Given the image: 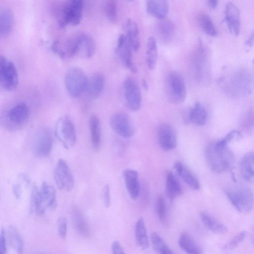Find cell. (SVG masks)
I'll return each mask as SVG.
<instances>
[{
    "mask_svg": "<svg viewBox=\"0 0 254 254\" xmlns=\"http://www.w3.org/2000/svg\"><path fill=\"white\" fill-rule=\"evenodd\" d=\"M191 69L197 83L206 85L210 82L211 73L209 51L201 39H198L193 53Z\"/></svg>",
    "mask_w": 254,
    "mask_h": 254,
    "instance_id": "obj_1",
    "label": "cell"
},
{
    "mask_svg": "<svg viewBox=\"0 0 254 254\" xmlns=\"http://www.w3.org/2000/svg\"><path fill=\"white\" fill-rule=\"evenodd\" d=\"M205 157L211 170L222 173L231 169L234 164L235 158L228 147H221L216 143H210L205 148Z\"/></svg>",
    "mask_w": 254,
    "mask_h": 254,
    "instance_id": "obj_2",
    "label": "cell"
},
{
    "mask_svg": "<svg viewBox=\"0 0 254 254\" xmlns=\"http://www.w3.org/2000/svg\"><path fill=\"white\" fill-rule=\"evenodd\" d=\"M223 80L225 91L231 95H247L252 92V76L246 69H237L226 78V81Z\"/></svg>",
    "mask_w": 254,
    "mask_h": 254,
    "instance_id": "obj_3",
    "label": "cell"
},
{
    "mask_svg": "<svg viewBox=\"0 0 254 254\" xmlns=\"http://www.w3.org/2000/svg\"><path fill=\"white\" fill-rule=\"evenodd\" d=\"M83 1L81 0H71L65 1L58 11V23L64 28L68 24L78 25L81 20Z\"/></svg>",
    "mask_w": 254,
    "mask_h": 254,
    "instance_id": "obj_4",
    "label": "cell"
},
{
    "mask_svg": "<svg viewBox=\"0 0 254 254\" xmlns=\"http://www.w3.org/2000/svg\"><path fill=\"white\" fill-rule=\"evenodd\" d=\"M29 116L27 105L21 102L12 107L4 116L0 117V125L8 130H16L23 127Z\"/></svg>",
    "mask_w": 254,
    "mask_h": 254,
    "instance_id": "obj_5",
    "label": "cell"
},
{
    "mask_svg": "<svg viewBox=\"0 0 254 254\" xmlns=\"http://www.w3.org/2000/svg\"><path fill=\"white\" fill-rule=\"evenodd\" d=\"M166 89L167 96L173 103H182L187 97V88L182 74L177 71H170L166 76Z\"/></svg>",
    "mask_w": 254,
    "mask_h": 254,
    "instance_id": "obj_6",
    "label": "cell"
},
{
    "mask_svg": "<svg viewBox=\"0 0 254 254\" xmlns=\"http://www.w3.org/2000/svg\"><path fill=\"white\" fill-rule=\"evenodd\" d=\"M88 77L78 67H71L66 72L64 84L68 94L73 98L79 97L86 91Z\"/></svg>",
    "mask_w": 254,
    "mask_h": 254,
    "instance_id": "obj_7",
    "label": "cell"
},
{
    "mask_svg": "<svg viewBox=\"0 0 254 254\" xmlns=\"http://www.w3.org/2000/svg\"><path fill=\"white\" fill-rule=\"evenodd\" d=\"M0 84L5 90H15L18 84V75L13 62L0 56Z\"/></svg>",
    "mask_w": 254,
    "mask_h": 254,
    "instance_id": "obj_8",
    "label": "cell"
},
{
    "mask_svg": "<svg viewBox=\"0 0 254 254\" xmlns=\"http://www.w3.org/2000/svg\"><path fill=\"white\" fill-rule=\"evenodd\" d=\"M56 135L64 147L69 149L76 141V135L74 124L67 116L60 118L56 125Z\"/></svg>",
    "mask_w": 254,
    "mask_h": 254,
    "instance_id": "obj_9",
    "label": "cell"
},
{
    "mask_svg": "<svg viewBox=\"0 0 254 254\" xmlns=\"http://www.w3.org/2000/svg\"><path fill=\"white\" fill-rule=\"evenodd\" d=\"M228 198L241 212H248L253 208L254 197L253 192L246 188L230 189L226 191Z\"/></svg>",
    "mask_w": 254,
    "mask_h": 254,
    "instance_id": "obj_10",
    "label": "cell"
},
{
    "mask_svg": "<svg viewBox=\"0 0 254 254\" xmlns=\"http://www.w3.org/2000/svg\"><path fill=\"white\" fill-rule=\"evenodd\" d=\"M53 144V138L51 130L47 127H42L36 132L33 139V153L39 157H46L50 154Z\"/></svg>",
    "mask_w": 254,
    "mask_h": 254,
    "instance_id": "obj_11",
    "label": "cell"
},
{
    "mask_svg": "<svg viewBox=\"0 0 254 254\" xmlns=\"http://www.w3.org/2000/svg\"><path fill=\"white\" fill-rule=\"evenodd\" d=\"M125 102L132 111L138 110L141 105V95L137 82L131 77L125 79L123 84Z\"/></svg>",
    "mask_w": 254,
    "mask_h": 254,
    "instance_id": "obj_12",
    "label": "cell"
},
{
    "mask_svg": "<svg viewBox=\"0 0 254 254\" xmlns=\"http://www.w3.org/2000/svg\"><path fill=\"white\" fill-rule=\"evenodd\" d=\"M54 178L58 188L69 191L74 187V180L72 172L66 161L60 159L54 171Z\"/></svg>",
    "mask_w": 254,
    "mask_h": 254,
    "instance_id": "obj_13",
    "label": "cell"
},
{
    "mask_svg": "<svg viewBox=\"0 0 254 254\" xmlns=\"http://www.w3.org/2000/svg\"><path fill=\"white\" fill-rule=\"evenodd\" d=\"M110 125L113 130L124 138L132 136L135 128L128 116L123 113L114 114L110 120Z\"/></svg>",
    "mask_w": 254,
    "mask_h": 254,
    "instance_id": "obj_14",
    "label": "cell"
},
{
    "mask_svg": "<svg viewBox=\"0 0 254 254\" xmlns=\"http://www.w3.org/2000/svg\"><path fill=\"white\" fill-rule=\"evenodd\" d=\"M132 51L126 36L120 35L118 39L116 52L124 66L132 73H135L137 68L133 61Z\"/></svg>",
    "mask_w": 254,
    "mask_h": 254,
    "instance_id": "obj_15",
    "label": "cell"
},
{
    "mask_svg": "<svg viewBox=\"0 0 254 254\" xmlns=\"http://www.w3.org/2000/svg\"><path fill=\"white\" fill-rule=\"evenodd\" d=\"M157 139L159 146L165 151L174 149L177 144L176 131L171 125L168 124H163L159 127Z\"/></svg>",
    "mask_w": 254,
    "mask_h": 254,
    "instance_id": "obj_16",
    "label": "cell"
},
{
    "mask_svg": "<svg viewBox=\"0 0 254 254\" xmlns=\"http://www.w3.org/2000/svg\"><path fill=\"white\" fill-rule=\"evenodd\" d=\"M224 19L230 33L238 36L241 29V15L239 8L234 3L228 2L226 4Z\"/></svg>",
    "mask_w": 254,
    "mask_h": 254,
    "instance_id": "obj_17",
    "label": "cell"
},
{
    "mask_svg": "<svg viewBox=\"0 0 254 254\" xmlns=\"http://www.w3.org/2000/svg\"><path fill=\"white\" fill-rule=\"evenodd\" d=\"M123 175L128 194L132 199H136L140 190L137 172L132 169H127L123 171Z\"/></svg>",
    "mask_w": 254,
    "mask_h": 254,
    "instance_id": "obj_18",
    "label": "cell"
},
{
    "mask_svg": "<svg viewBox=\"0 0 254 254\" xmlns=\"http://www.w3.org/2000/svg\"><path fill=\"white\" fill-rule=\"evenodd\" d=\"M146 11L152 16L162 20L166 18L169 10V4L166 0H149L146 3Z\"/></svg>",
    "mask_w": 254,
    "mask_h": 254,
    "instance_id": "obj_19",
    "label": "cell"
},
{
    "mask_svg": "<svg viewBox=\"0 0 254 254\" xmlns=\"http://www.w3.org/2000/svg\"><path fill=\"white\" fill-rule=\"evenodd\" d=\"M72 222L75 230L81 236L87 238L90 235L89 226L80 210L74 207L72 210Z\"/></svg>",
    "mask_w": 254,
    "mask_h": 254,
    "instance_id": "obj_20",
    "label": "cell"
},
{
    "mask_svg": "<svg viewBox=\"0 0 254 254\" xmlns=\"http://www.w3.org/2000/svg\"><path fill=\"white\" fill-rule=\"evenodd\" d=\"M104 86L105 77L103 74L97 72L88 78L86 91L90 97L96 98L101 94Z\"/></svg>",
    "mask_w": 254,
    "mask_h": 254,
    "instance_id": "obj_21",
    "label": "cell"
},
{
    "mask_svg": "<svg viewBox=\"0 0 254 254\" xmlns=\"http://www.w3.org/2000/svg\"><path fill=\"white\" fill-rule=\"evenodd\" d=\"M175 25L169 19L160 20L156 26V32L159 38L163 43H168L172 40L175 32Z\"/></svg>",
    "mask_w": 254,
    "mask_h": 254,
    "instance_id": "obj_22",
    "label": "cell"
},
{
    "mask_svg": "<svg viewBox=\"0 0 254 254\" xmlns=\"http://www.w3.org/2000/svg\"><path fill=\"white\" fill-rule=\"evenodd\" d=\"M14 25V16L8 8L0 6V38L7 36Z\"/></svg>",
    "mask_w": 254,
    "mask_h": 254,
    "instance_id": "obj_23",
    "label": "cell"
},
{
    "mask_svg": "<svg viewBox=\"0 0 254 254\" xmlns=\"http://www.w3.org/2000/svg\"><path fill=\"white\" fill-rule=\"evenodd\" d=\"M174 168L181 179L192 189L198 190L200 189V184L194 174L182 162H176Z\"/></svg>",
    "mask_w": 254,
    "mask_h": 254,
    "instance_id": "obj_24",
    "label": "cell"
},
{
    "mask_svg": "<svg viewBox=\"0 0 254 254\" xmlns=\"http://www.w3.org/2000/svg\"><path fill=\"white\" fill-rule=\"evenodd\" d=\"M126 38L132 50L135 52L139 49L140 43L139 29L137 23L132 19H127L125 25Z\"/></svg>",
    "mask_w": 254,
    "mask_h": 254,
    "instance_id": "obj_25",
    "label": "cell"
},
{
    "mask_svg": "<svg viewBox=\"0 0 254 254\" xmlns=\"http://www.w3.org/2000/svg\"><path fill=\"white\" fill-rule=\"evenodd\" d=\"M240 169L242 176L247 182H253L254 178V154L250 152L242 158Z\"/></svg>",
    "mask_w": 254,
    "mask_h": 254,
    "instance_id": "obj_26",
    "label": "cell"
},
{
    "mask_svg": "<svg viewBox=\"0 0 254 254\" xmlns=\"http://www.w3.org/2000/svg\"><path fill=\"white\" fill-rule=\"evenodd\" d=\"M40 191L46 209H55L57 205V202L54 187L47 182L44 181L41 184Z\"/></svg>",
    "mask_w": 254,
    "mask_h": 254,
    "instance_id": "obj_27",
    "label": "cell"
},
{
    "mask_svg": "<svg viewBox=\"0 0 254 254\" xmlns=\"http://www.w3.org/2000/svg\"><path fill=\"white\" fill-rule=\"evenodd\" d=\"M183 193L181 185L176 175L172 171L169 172L166 179V194L173 201Z\"/></svg>",
    "mask_w": 254,
    "mask_h": 254,
    "instance_id": "obj_28",
    "label": "cell"
},
{
    "mask_svg": "<svg viewBox=\"0 0 254 254\" xmlns=\"http://www.w3.org/2000/svg\"><path fill=\"white\" fill-rule=\"evenodd\" d=\"M135 238L137 245L142 250L149 247V239L144 219L139 218L136 222L134 228Z\"/></svg>",
    "mask_w": 254,
    "mask_h": 254,
    "instance_id": "obj_29",
    "label": "cell"
},
{
    "mask_svg": "<svg viewBox=\"0 0 254 254\" xmlns=\"http://www.w3.org/2000/svg\"><path fill=\"white\" fill-rule=\"evenodd\" d=\"M207 112L200 102L195 103L189 114V121L197 126H204L206 122Z\"/></svg>",
    "mask_w": 254,
    "mask_h": 254,
    "instance_id": "obj_30",
    "label": "cell"
},
{
    "mask_svg": "<svg viewBox=\"0 0 254 254\" xmlns=\"http://www.w3.org/2000/svg\"><path fill=\"white\" fill-rule=\"evenodd\" d=\"M179 244L187 254H201V250L196 243L187 233L181 234Z\"/></svg>",
    "mask_w": 254,
    "mask_h": 254,
    "instance_id": "obj_31",
    "label": "cell"
},
{
    "mask_svg": "<svg viewBox=\"0 0 254 254\" xmlns=\"http://www.w3.org/2000/svg\"><path fill=\"white\" fill-rule=\"evenodd\" d=\"M158 58L157 42L153 37H149L147 40L146 50V62L149 69L155 68Z\"/></svg>",
    "mask_w": 254,
    "mask_h": 254,
    "instance_id": "obj_32",
    "label": "cell"
},
{
    "mask_svg": "<svg viewBox=\"0 0 254 254\" xmlns=\"http://www.w3.org/2000/svg\"><path fill=\"white\" fill-rule=\"evenodd\" d=\"M95 43L93 38L89 35L83 33L80 41L78 55L90 59L94 55Z\"/></svg>",
    "mask_w": 254,
    "mask_h": 254,
    "instance_id": "obj_33",
    "label": "cell"
},
{
    "mask_svg": "<svg viewBox=\"0 0 254 254\" xmlns=\"http://www.w3.org/2000/svg\"><path fill=\"white\" fill-rule=\"evenodd\" d=\"M89 126L93 147L98 149L101 143V126L99 118L95 115H92L89 120Z\"/></svg>",
    "mask_w": 254,
    "mask_h": 254,
    "instance_id": "obj_34",
    "label": "cell"
},
{
    "mask_svg": "<svg viewBox=\"0 0 254 254\" xmlns=\"http://www.w3.org/2000/svg\"><path fill=\"white\" fill-rule=\"evenodd\" d=\"M200 218L204 226L210 231L216 234H224L227 232L226 227L205 212L200 213Z\"/></svg>",
    "mask_w": 254,
    "mask_h": 254,
    "instance_id": "obj_35",
    "label": "cell"
},
{
    "mask_svg": "<svg viewBox=\"0 0 254 254\" xmlns=\"http://www.w3.org/2000/svg\"><path fill=\"white\" fill-rule=\"evenodd\" d=\"M30 207L31 210L38 215L44 214L46 211L40 189L36 186H34L31 190Z\"/></svg>",
    "mask_w": 254,
    "mask_h": 254,
    "instance_id": "obj_36",
    "label": "cell"
},
{
    "mask_svg": "<svg viewBox=\"0 0 254 254\" xmlns=\"http://www.w3.org/2000/svg\"><path fill=\"white\" fill-rule=\"evenodd\" d=\"M198 24L203 31L207 35L215 37L218 34L216 28L210 16L204 12H201L197 16Z\"/></svg>",
    "mask_w": 254,
    "mask_h": 254,
    "instance_id": "obj_37",
    "label": "cell"
},
{
    "mask_svg": "<svg viewBox=\"0 0 254 254\" xmlns=\"http://www.w3.org/2000/svg\"><path fill=\"white\" fill-rule=\"evenodd\" d=\"M8 237L10 243L16 254H23L24 247V242L21 235L14 226L9 227Z\"/></svg>",
    "mask_w": 254,
    "mask_h": 254,
    "instance_id": "obj_38",
    "label": "cell"
},
{
    "mask_svg": "<svg viewBox=\"0 0 254 254\" xmlns=\"http://www.w3.org/2000/svg\"><path fill=\"white\" fill-rule=\"evenodd\" d=\"M151 243L158 254H174L163 239L156 233H153L150 237Z\"/></svg>",
    "mask_w": 254,
    "mask_h": 254,
    "instance_id": "obj_39",
    "label": "cell"
},
{
    "mask_svg": "<svg viewBox=\"0 0 254 254\" xmlns=\"http://www.w3.org/2000/svg\"><path fill=\"white\" fill-rule=\"evenodd\" d=\"M104 12L108 19L112 23H115L118 19L117 4L115 0H105L103 3Z\"/></svg>",
    "mask_w": 254,
    "mask_h": 254,
    "instance_id": "obj_40",
    "label": "cell"
},
{
    "mask_svg": "<svg viewBox=\"0 0 254 254\" xmlns=\"http://www.w3.org/2000/svg\"><path fill=\"white\" fill-rule=\"evenodd\" d=\"M242 137L241 132L237 130H233L228 133L220 140L215 142L221 147H227L228 144L234 140H239Z\"/></svg>",
    "mask_w": 254,
    "mask_h": 254,
    "instance_id": "obj_41",
    "label": "cell"
},
{
    "mask_svg": "<svg viewBox=\"0 0 254 254\" xmlns=\"http://www.w3.org/2000/svg\"><path fill=\"white\" fill-rule=\"evenodd\" d=\"M156 212L160 221L164 223L166 219L167 209L165 199L162 195L158 197L157 201Z\"/></svg>",
    "mask_w": 254,
    "mask_h": 254,
    "instance_id": "obj_42",
    "label": "cell"
},
{
    "mask_svg": "<svg viewBox=\"0 0 254 254\" xmlns=\"http://www.w3.org/2000/svg\"><path fill=\"white\" fill-rule=\"evenodd\" d=\"M246 235L245 231H242L237 234L230 241L227 243L224 248L228 250H232L236 248L243 241Z\"/></svg>",
    "mask_w": 254,
    "mask_h": 254,
    "instance_id": "obj_43",
    "label": "cell"
},
{
    "mask_svg": "<svg viewBox=\"0 0 254 254\" xmlns=\"http://www.w3.org/2000/svg\"><path fill=\"white\" fill-rule=\"evenodd\" d=\"M58 229L60 237L65 239L67 234V223L66 219L64 217H60L58 220Z\"/></svg>",
    "mask_w": 254,
    "mask_h": 254,
    "instance_id": "obj_44",
    "label": "cell"
},
{
    "mask_svg": "<svg viewBox=\"0 0 254 254\" xmlns=\"http://www.w3.org/2000/svg\"><path fill=\"white\" fill-rule=\"evenodd\" d=\"M52 51L60 58L64 59L66 58L65 55L61 45L58 41H55L51 45Z\"/></svg>",
    "mask_w": 254,
    "mask_h": 254,
    "instance_id": "obj_45",
    "label": "cell"
},
{
    "mask_svg": "<svg viewBox=\"0 0 254 254\" xmlns=\"http://www.w3.org/2000/svg\"><path fill=\"white\" fill-rule=\"evenodd\" d=\"M103 201L105 207H109L110 205L111 195L110 186L108 184L104 186L103 189Z\"/></svg>",
    "mask_w": 254,
    "mask_h": 254,
    "instance_id": "obj_46",
    "label": "cell"
},
{
    "mask_svg": "<svg viewBox=\"0 0 254 254\" xmlns=\"http://www.w3.org/2000/svg\"><path fill=\"white\" fill-rule=\"evenodd\" d=\"M6 239L5 231L2 229L0 233V254H6Z\"/></svg>",
    "mask_w": 254,
    "mask_h": 254,
    "instance_id": "obj_47",
    "label": "cell"
},
{
    "mask_svg": "<svg viewBox=\"0 0 254 254\" xmlns=\"http://www.w3.org/2000/svg\"><path fill=\"white\" fill-rule=\"evenodd\" d=\"M111 248L113 254H126L122 245L118 241H114L112 243Z\"/></svg>",
    "mask_w": 254,
    "mask_h": 254,
    "instance_id": "obj_48",
    "label": "cell"
},
{
    "mask_svg": "<svg viewBox=\"0 0 254 254\" xmlns=\"http://www.w3.org/2000/svg\"><path fill=\"white\" fill-rule=\"evenodd\" d=\"M22 192V187L20 184L16 183L13 186L12 192L16 199H18L20 198Z\"/></svg>",
    "mask_w": 254,
    "mask_h": 254,
    "instance_id": "obj_49",
    "label": "cell"
},
{
    "mask_svg": "<svg viewBox=\"0 0 254 254\" xmlns=\"http://www.w3.org/2000/svg\"><path fill=\"white\" fill-rule=\"evenodd\" d=\"M18 177L24 184L26 187H28L30 184V179L28 176L25 173H22L19 174Z\"/></svg>",
    "mask_w": 254,
    "mask_h": 254,
    "instance_id": "obj_50",
    "label": "cell"
},
{
    "mask_svg": "<svg viewBox=\"0 0 254 254\" xmlns=\"http://www.w3.org/2000/svg\"><path fill=\"white\" fill-rule=\"evenodd\" d=\"M218 1L217 0H209L207 1V4L211 9H215L218 5Z\"/></svg>",
    "mask_w": 254,
    "mask_h": 254,
    "instance_id": "obj_51",
    "label": "cell"
},
{
    "mask_svg": "<svg viewBox=\"0 0 254 254\" xmlns=\"http://www.w3.org/2000/svg\"><path fill=\"white\" fill-rule=\"evenodd\" d=\"M254 33L252 32L245 42V44L249 47L252 46L254 43Z\"/></svg>",
    "mask_w": 254,
    "mask_h": 254,
    "instance_id": "obj_52",
    "label": "cell"
},
{
    "mask_svg": "<svg viewBox=\"0 0 254 254\" xmlns=\"http://www.w3.org/2000/svg\"><path fill=\"white\" fill-rule=\"evenodd\" d=\"M142 86L145 89H147L148 88V83L146 81V80L145 79H143L142 81Z\"/></svg>",
    "mask_w": 254,
    "mask_h": 254,
    "instance_id": "obj_53",
    "label": "cell"
}]
</instances>
